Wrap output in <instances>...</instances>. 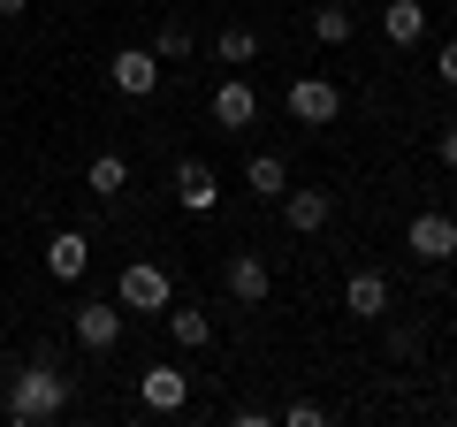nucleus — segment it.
Listing matches in <instances>:
<instances>
[{"instance_id":"1","label":"nucleus","mask_w":457,"mask_h":427,"mask_svg":"<svg viewBox=\"0 0 457 427\" xmlns=\"http://www.w3.org/2000/svg\"><path fill=\"white\" fill-rule=\"evenodd\" d=\"M0 412H8L16 427H54V420L69 412V374L54 366V351H38L31 366H16V381H8Z\"/></svg>"},{"instance_id":"2","label":"nucleus","mask_w":457,"mask_h":427,"mask_svg":"<svg viewBox=\"0 0 457 427\" xmlns=\"http://www.w3.org/2000/svg\"><path fill=\"white\" fill-rule=\"evenodd\" d=\"M168 297H176V282H168V267H153V260H130L122 282H114V306L122 313H168Z\"/></svg>"},{"instance_id":"3","label":"nucleus","mask_w":457,"mask_h":427,"mask_svg":"<svg viewBox=\"0 0 457 427\" xmlns=\"http://www.w3.org/2000/svg\"><path fill=\"white\" fill-rule=\"evenodd\" d=\"M404 245H411V260H427V267L457 260V214H411Z\"/></svg>"},{"instance_id":"4","label":"nucleus","mask_w":457,"mask_h":427,"mask_svg":"<svg viewBox=\"0 0 457 427\" xmlns=\"http://www.w3.org/2000/svg\"><path fill=\"white\" fill-rule=\"evenodd\" d=\"M290 115L305 122V130H328V122L343 115V92H336L328 77H297V84H290Z\"/></svg>"},{"instance_id":"5","label":"nucleus","mask_w":457,"mask_h":427,"mask_svg":"<svg viewBox=\"0 0 457 427\" xmlns=\"http://www.w3.org/2000/svg\"><path fill=\"white\" fill-rule=\"evenodd\" d=\"M107 77H114V92L153 99V92H161V54H145V46H122V54L107 62Z\"/></svg>"},{"instance_id":"6","label":"nucleus","mask_w":457,"mask_h":427,"mask_svg":"<svg viewBox=\"0 0 457 427\" xmlns=\"http://www.w3.org/2000/svg\"><path fill=\"white\" fill-rule=\"evenodd\" d=\"M137 405L145 412H183L191 405V381H183L176 366H145V374H137Z\"/></svg>"},{"instance_id":"7","label":"nucleus","mask_w":457,"mask_h":427,"mask_svg":"<svg viewBox=\"0 0 457 427\" xmlns=\"http://www.w3.org/2000/svg\"><path fill=\"white\" fill-rule=\"evenodd\" d=\"M176 206L183 214H213V206H221V176H213L206 161H183L176 168Z\"/></svg>"},{"instance_id":"8","label":"nucleus","mask_w":457,"mask_h":427,"mask_svg":"<svg viewBox=\"0 0 457 427\" xmlns=\"http://www.w3.org/2000/svg\"><path fill=\"white\" fill-rule=\"evenodd\" d=\"M343 313H359V321H381V313H389V275H381V267H359V275L343 282Z\"/></svg>"},{"instance_id":"9","label":"nucleus","mask_w":457,"mask_h":427,"mask_svg":"<svg viewBox=\"0 0 457 427\" xmlns=\"http://www.w3.org/2000/svg\"><path fill=\"white\" fill-rule=\"evenodd\" d=\"M328 214H336V198L312 183V191H282V222H290L297 237H320L328 230Z\"/></svg>"},{"instance_id":"10","label":"nucleus","mask_w":457,"mask_h":427,"mask_svg":"<svg viewBox=\"0 0 457 427\" xmlns=\"http://www.w3.org/2000/svg\"><path fill=\"white\" fill-rule=\"evenodd\" d=\"M213 122H221V130H252V122H260V92H252L245 77H228L221 92H213Z\"/></svg>"},{"instance_id":"11","label":"nucleus","mask_w":457,"mask_h":427,"mask_svg":"<svg viewBox=\"0 0 457 427\" xmlns=\"http://www.w3.org/2000/svg\"><path fill=\"white\" fill-rule=\"evenodd\" d=\"M84 267H92V245H84V230H54V237H46V275H54V282H77Z\"/></svg>"},{"instance_id":"12","label":"nucleus","mask_w":457,"mask_h":427,"mask_svg":"<svg viewBox=\"0 0 457 427\" xmlns=\"http://www.w3.org/2000/svg\"><path fill=\"white\" fill-rule=\"evenodd\" d=\"M77 344L84 351H114L122 344V306H77Z\"/></svg>"},{"instance_id":"13","label":"nucleus","mask_w":457,"mask_h":427,"mask_svg":"<svg viewBox=\"0 0 457 427\" xmlns=\"http://www.w3.org/2000/svg\"><path fill=\"white\" fill-rule=\"evenodd\" d=\"M267 290H275V267H267L260 252H237V260H228V297H245V306H260Z\"/></svg>"},{"instance_id":"14","label":"nucleus","mask_w":457,"mask_h":427,"mask_svg":"<svg viewBox=\"0 0 457 427\" xmlns=\"http://www.w3.org/2000/svg\"><path fill=\"white\" fill-rule=\"evenodd\" d=\"M381 38H389V46H420L427 38V8L420 0H389V8H381Z\"/></svg>"},{"instance_id":"15","label":"nucleus","mask_w":457,"mask_h":427,"mask_svg":"<svg viewBox=\"0 0 457 427\" xmlns=\"http://www.w3.org/2000/svg\"><path fill=\"white\" fill-rule=\"evenodd\" d=\"M245 183H252L260 198H282V191H290V168H282V153H252V161H245Z\"/></svg>"},{"instance_id":"16","label":"nucleus","mask_w":457,"mask_h":427,"mask_svg":"<svg viewBox=\"0 0 457 427\" xmlns=\"http://www.w3.org/2000/svg\"><path fill=\"white\" fill-rule=\"evenodd\" d=\"M168 336H176L183 351H206V344H213V313H198V306L168 313Z\"/></svg>"},{"instance_id":"17","label":"nucleus","mask_w":457,"mask_h":427,"mask_svg":"<svg viewBox=\"0 0 457 427\" xmlns=\"http://www.w3.org/2000/svg\"><path fill=\"white\" fill-rule=\"evenodd\" d=\"M84 183H92V198H122V183H130V161H122V153H99V161L84 168Z\"/></svg>"},{"instance_id":"18","label":"nucleus","mask_w":457,"mask_h":427,"mask_svg":"<svg viewBox=\"0 0 457 427\" xmlns=\"http://www.w3.org/2000/svg\"><path fill=\"white\" fill-rule=\"evenodd\" d=\"M213 54H221L228 69H245V62H260V31H245V23H228V31L213 38Z\"/></svg>"},{"instance_id":"19","label":"nucleus","mask_w":457,"mask_h":427,"mask_svg":"<svg viewBox=\"0 0 457 427\" xmlns=\"http://www.w3.org/2000/svg\"><path fill=\"white\" fill-rule=\"evenodd\" d=\"M312 38L320 46H343L351 38V8H312Z\"/></svg>"},{"instance_id":"20","label":"nucleus","mask_w":457,"mask_h":427,"mask_svg":"<svg viewBox=\"0 0 457 427\" xmlns=\"http://www.w3.org/2000/svg\"><path fill=\"white\" fill-rule=\"evenodd\" d=\"M153 54H161V62H183V54H191V31H183V23H168V31H161V46H153Z\"/></svg>"},{"instance_id":"21","label":"nucleus","mask_w":457,"mask_h":427,"mask_svg":"<svg viewBox=\"0 0 457 427\" xmlns=\"http://www.w3.org/2000/svg\"><path fill=\"white\" fill-rule=\"evenodd\" d=\"M435 161H442V168H457V130H442V138H435Z\"/></svg>"},{"instance_id":"22","label":"nucleus","mask_w":457,"mask_h":427,"mask_svg":"<svg viewBox=\"0 0 457 427\" xmlns=\"http://www.w3.org/2000/svg\"><path fill=\"white\" fill-rule=\"evenodd\" d=\"M442 84H450V92H457V38H450V46H442Z\"/></svg>"},{"instance_id":"23","label":"nucleus","mask_w":457,"mask_h":427,"mask_svg":"<svg viewBox=\"0 0 457 427\" xmlns=\"http://www.w3.org/2000/svg\"><path fill=\"white\" fill-rule=\"evenodd\" d=\"M23 8H31V0H0V16H8V23H16V16H23Z\"/></svg>"},{"instance_id":"24","label":"nucleus","mask_w":457,"mask_h":427,"mask_svg":"<svg viewBox=\"0 0 457 427\" xmlns=\"http://www.w3.org/2000/svg\"><path fill=\"white\" fill-rule=\"evenodd\" d=\"M450 214H457V198H450Z\"/></svg>"}]
</instances>
